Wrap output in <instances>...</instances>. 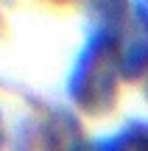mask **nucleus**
Listing matches in <instances>:
<instances>
[{
    "instance_id": "obj_1",
    "label": "nucleus",
    "mask_w": 148,
    "mask_h": 151,
    "mask_svg": "<svg viewBox=\"0 0 148 151\" xmlns=\"http://www.w3.org/2000/svg\"><path fill=\"white\" fill-rule=\"evenodd\" d=\"M120 37L123 28L95 25L81 53L73 62L67 76V95L78 109L89 115L112 112L117 101L120 76Z\"/></svg>"
},
{
    "instance_id": "obj_2",
    "label": "nucleus",
    "mask_w": 148,
    "mask_h": 151,
    "mask_svg": "<svg viewBox=\"0 0 148 151\" xmlns=\"http://www.w3.org/2000/svg\"><path fill=\"white\" fill-rule=\"evenodd\" d=\"M78 137V123L64 109H50L42 118H28L17 126L14 151H67Z\"/></svg>"
},
{
    "instance_id": "obj_3",
    "label": "nucleus",
    "mask_w": 148,
    "mask_h": 151,
    "mask_svg": "<svg viewBox=\"0 0 148 151\" xmlns=\"http://www.w3.org/2000/svg\"><path fill=\"white\" fill-rule=\"evenodd\" d=\"M148 70V0L132 3V31L120 39V76L129 81Z\"/></svg>"
},
{
    "instance_id": "obj_4",
    "label": "nucleus",
    "mask_w": 148,
    "mask_h": 151,
    "mask_svg": "<svg viewBox=\"0 0 148 151\" xmlns=\"http://www.w3.org/2000/svg\"><path fill=\"white\" fill-rule=\"evenodd\" d=\"M98 146H101V151H148V123L132 120L117 134L101 137Z\"/></svg>"
},
{
    "instance_id": "obj_5",
    "label": "nucleus",
    "mask_w": 148,
    "mask_h": 151,
    "mask_svg": "<svg viewBox=\"0 0 148 151\" xmlns=\"http://www.w3.org/2000/svg\"><path fill=\"white\" fill-rule=\"evenodd\" d=\"M67 151H101V146H98V140H76Z\"/></svg>"
},
{
    "instance_id": "obj_6",
    "label": "nucleus",
    "mask_w": 148,
    "mask_h": 151,
    "mask_svg": "<svg viewBox=\"0 0 148 151\" xmlns=\"http://www.w3.org/2000/svg\"><path fill=\"white\" fill-rule=\"evenodd\" d=\"M3 143H6V129H3V115H0V151H3Z\"/></svg>"
}]
</instances>
